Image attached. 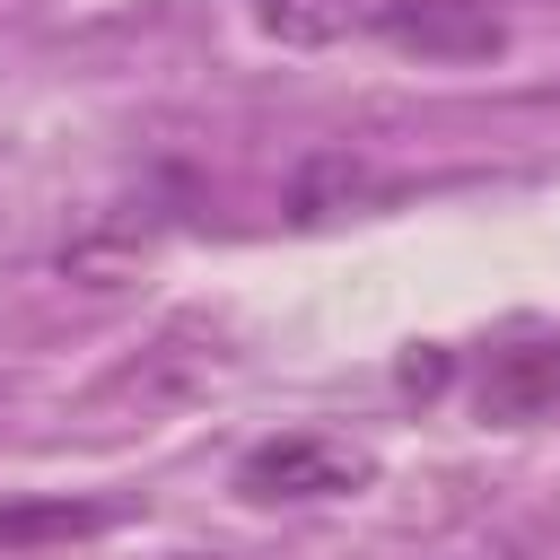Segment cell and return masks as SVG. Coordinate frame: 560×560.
<instances>
[{"instance_id":"obj_4","label":"cell","mask_w":560,"mask_h":560,"mask_svg":"<svg viewBox=\"0 0 560 560\" xmlns=\"http://www.w3.org/2000/svg\"><path fill=\"white\" fill-rule=\"evenodd\" d=\"M438 560H534V551H516V542H455V551H438Z\"/></svg>"},{"instance_id":"obj_1","label":"cell","mask_w":560,"mask_h":560,"mask_svg":"<svg viewBox=\"0 0 560 560\" xmlns=\"http://www.w3.org/2000/svg\"><path fill=\"white\" fill-rule=\"evenodd\" d=\"M376 481V464H368V446H350V438H324V429H289V438H262V446H245V464H236V490L245 499H350V490H368Z\"/></svg>"},{"instance_id":"obj_3","label":"cell","mask_w":560,"mask_h":560,"mask_svg":"<svg viewBox=\"0 0 560 560\" xmlns=\"http://www.w3.org/2000/svg\"><path fill=\"white\" fill-rule=\"evenodd\" d=\"M481 411L490 420H542V411H560V341H508L481 368Z\"/></svg>"},{"instance_id":"obj_2","label":"cell","mask_w":560,"mask_h":560,"mask_svg":"<svg viewBox=\"0 0 560 560\" xmlns=\"http://www.w3.org/2000/svg\"><path fill=\"white\" fill-rule=\"evenodd\" d=\"M368 35H385L394 52H420V61H490L508 44L490 0H376Z\"/></svg>"}]
</instances>
